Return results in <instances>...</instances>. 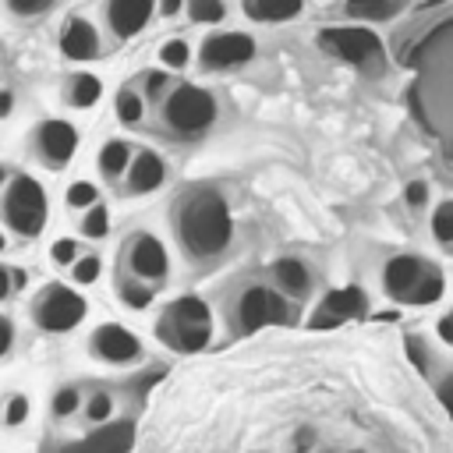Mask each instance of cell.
<instances>
[{
  "instance_id": "cell-1",
  "label": "cell",
  "mask_w": 453,
  "mask_h": 453,
  "mask_svg": "<svg viewBox=\"0 0 453 453\" xmlns=\"http://www.w3.org/2000/svg\"><path fill=\"white\" fill-rule=\"evenodd\" d=\"M173 234L191 258H216L234 237L226 198L216 188H191L173 205Z\"/></svg>"
},
{
  "instance_id": "cell-2",
  "label": "cell",
  "mask_w": 453,
  "mask_h": 453,
  "mask_svg": "<svg viewBox=\"0 0 453 453\" xmlns=\"http://www.w3.org/2000/svg\"><path fill=\"white\" fill-rule=\"evenodd\" d=\"M156 333L166 347L180 354H195L212 340V311L202 297L184 294L163 311V319L156 322Z\"/></svg>"
},
{
  "instance_id": "cell-3",
  "label": "cell",
  "mask_w": 453,
  "mask_h": 453,
  "mask_svg": "<svg viewBox=\"0 0 453 453\" xmlns=\"http://www.w3.org/2000/svg\"><path fill=\"white\" fill-rule=\"evenodd\" d=\"M319 46L326 53H333L343 64H354L357 71L379 74L386 71V46L382 39L365 28V25H343V28H322L319 32Z\"/></svg>"
},
{
  "instance_id": "cell-4",
  "label": "cell",
  "mask_w": 453,
  "mask_h": 453,
  "mask_svg": "<svg viewBox=\"0 0 453 453\" xmlns=\"http://www.w3.org/2000/svg\"><path fill=\"white\" fill-rule=\"evenodd\" d=\"M46 216H50V202H46L42 184L28 173L11 177V184L4 188V219L14 226V234L21 237L42 234Z\"/></svg>"
},
{
  "instance_id": "cell-5",
  "label": "cell",
  "mask_w": 453,
  "mask_h": 453,
  "mask_svg": "<svg viewBox=\"0 0 453 453\" xmlns=\"http://www.w3.org/2000/svg\"><path fill=\"white\" fill-rule=\"evenodd\" d=\"M294 315H290L287 297L269 283H251L234 301V329L237 333H255L262 326H283Z\"/></svg>"
},
{
  "instance_id": "cell-6",
  "label": "cell",
  "mask_w": 453,
  "mask_h": 453,
  "mask_svg": "<svg viewBox=\"0 0 453 453\" xmlns=\"http://www.w3.org/2000/svg\"><path fill=\"white\" fill-rule=\"evenodd\" d=\"M163 120L177 134H198L216 120V99L202 85H173L163 103Z\"/></svg>"
},
{
  "instance_id": "cell-7",
  "label": "cell",
  "mask_w": 453,
  "mask_h": 453,
  "mask_svg": "<svg viewBox=\"0 0 453 453\" xmlns=\"http://www.w3.org/2000/svg\"><path fill=\"white\" fill-rule=\"evenodd\" d=\"M88 304L67 283H46L32 301V322L42 333H71L85 319Z\"/></svg>"
},
{
  "instance_id": "cell-8",
  "label": "cell",
  "mask_w": 453,
  "mask_h": 453,
  "mask_svg": "<svg viewBox=\"0 0 453 453\" xmlns=\"http://www.w3.org/2000/svg\"><path fill=\"white\" fill-rule=\"evenodd\" d=\"M124 262H127L131 276L142 280V283H149V287L152 283H163L166 273H170V255H166L163 241L152 237V234H145V230H138V234H131L124 241Z\"/></svg>"
},
{
  "instance_id": "cell-9",
  "label": "cell",
  "mask_w": 453,
  "mask_h": 453,
  "mask_svg": "<svg viewBox=\"0 0 453 453\" xmlns=\"http://www.w3.org/2000/svg\"><path fill=\"white\" fill-rule=\"evenodd\" d=\"M202 67L205 71H226L237 64H248L255 57V39L248 32H216L202 39Z\"/></svg>"
},
{
  "instance_id": "cell-10",
  "label": "cell",
  "mask_w": 453,
  "mask_h": 453,
  "mask_svg": "<svg viewBox=\"0 0 453 453\" xmlns=\"http://www.w3.org/2000/svg\"><path fill=\"white\" fill-rule=\"evenodd\" d=\"M88 350H92V357H99L106 365H131L142 357V340L127 326L106 322L88 336Z\"/></svg>"
},
{
  "instance_id": "cell-11",
  "label": "cell",
  "mask_w": 453,
  "mask_h": 453,
  "mask_svg": "<svg viewBox=\"0 0 453 453\" xmlns=\"http://www.w3.org/2000/svg\"><path fill=\"white\" fill-rule=\"evenodd\" d=\"M361 315H368V294L361 287H340L322 297V304L311 315V329H333V326H340L347 319H361Z\"/></svg>"
},
{
  "instance_id": "cell-12",
  "label": "cell",
  "mask_w": 453,
  "mask_h": 453,
  "mask_svg": "<svg viewBox=\"0 0 453 453\" xmlns=\"http://www.w3.org/2000/svg\"><path fill=\"white\" fill-rule=\"evenodd\" d=\"M35 149H39V159L46 166L60 170L78 152V127L67 124V120H42L39 131H35Z\"/></svg>"
},
{
  "instance_id": "cell-13",
  "label": "cell",
  "mask_w": 453,
  "mask_h": 453,
  "mask_svg": "<svg viewBox=\"0 0 453 453\" xmlns=\"http://www.w3.org/2000/svg\"><path fill=\"white\" fill-rule=\"evenodd\" d=\"M428 262L418 258V255H393L386 265H382V283H386V294L396 297V301H407L414 294V287L421 283Z\"/></svg>"
},
{
  "instance_id": "cell-14",
  "label": "cell",
  "mask_w": 453,
  "mask_h": 453,
  "mask_svg": "<svg viewBox=\"0 0 453 453\" xmlns=\"http://www.w3.org/2000/svg\"><path fill=\"white\" fill-rule=\"evenodd\" d=\"M156 14V4L149 0H110L106 4V25L113 28L117 39H134L149 18Z\"/></svg>"
},
{
  "instance_id": "cell-15",
  "label": "cell",
  "mask_w": 453,
  "mask_h": 453,
  "mask_svg": "<svg viewBox=\"0 0 453 453\" xmlns=\"http://www.w3.org/2000/svg\"><path fill=\"white\" fill-rule=\"evenodd\" d=\"M60 50L67 60H96L99 57V32L88 18L71 14L60 25Z\"/></svg>"
},
{
  "instance_id": "cell-16",
  "label": "cell",
  "mask_w": 453,
  "mask_h": 453,
  "mask_svg": "<svg viewBox=\"0 0 453 453\" xmlns=\"http://www.w3.org/2000/svg\"><path fill=\"white\" fill-rule=\"evenodd\" d=\"M163 180H166V163H163V156H156L152 149L134 152V159H131V166H127V173H124V188H127L131 195H149V191H159Z\"/></svg>"
},
{
  "instance_id": "cell-17",
  "label": "cell",
  "mask_w": 453,
  "mask_h": 453,
  "mask_svg": "<svg viewBox=\"0 0 453 453\" xmlns=\"http://www.w3.org/2000/svg\"><path fill=\"white\" fill-rule=\"evenodd\" d=\"M269 273H273V287L283 297H297L301 301L311 290V273H308V265L301 258H276Z\"/></svg>"
},
{
  "instance_id": "cell-18",
  "label": "cell",
  "mask_w": 453,
  "mask_h": 453,
  "mask_svg": "<svg viewBox=\"0 0 453 453\" xmlns=\"http://www.w3.org/2000/svg\"><path fill=\"white\" fill-rule=\"evenodd\" d=\"M131 159H134V152H131V145L124 138H106L99 145V156H96V163H99V170H103L106 180H120L127 173Z\"/></svg>"
},
{
  "instance_id": "cell-19",
  "label": "cell",
  "mask_w": 453,
  "mask_h": 453,
  "mask_svg": "<svg viewBox=\"0 0 453 453\" xmlns=\"http://www.w3.org/2000/svg\"><path fill=\"white\" fill-rule=\"evenodd\" d=\"M64 99L74 110H88V106H96L103 99V81L96 74H88V71H78V74H71V81L64 88Z\"/></svg>"
},
{
  "instance_id": "cell-20",
  "label": "cell",
  "mask_w": 453,
  "mask_h": 453,
  "mask_svg": "<svg viewBox=\"0 0 453 453\" xmlns=\"http://www.w3.org/2000/svg\"><path fill=\"white\" fill-rule=\"evenodd\" d=\"M304 11L301 0H244V14L251 21H290Z\"/></svg>"
},
{
  "instance_id": "cell-21",
  "label": "cell",
  "mask_w": 453,
  "mask_h": 453,
  "mask_svg": "<svg viewBox=\"0 0 453 453\" xmlns=\"http://www.w3.org/2000/svg\"><path fill=\"white\" fill-rule=\"evenodd\" d=\"M343 11H347L354 21H389V18L403 14L407 7H403L400 0H350Z\"/></svg>"
},
{
  "instance_id": "cell-22",
  "label": "cell",
  "mask_w": 453,
  "mask_h": 453,
  "mask_svg": "<svg viewBox=\"0 0 453 453\" xmlns=\"http://www.w3.org/2000/svg\"><path fill=\"white\" fill-rule=\"evenodd\" d=\"M113 106H117V120L120 124H138L142 117H145V96L134 88V85H124L120 92H117V99H113Z\"/></svg>"
},
{
  "instance_id": "cell-23",
  "label": "cell",
  "mask_w": 453,
  "mask_h": 453,
  "mask_svg": "<svg viewBox=\"0 0 453 453\" xmlns=\"http://www.w3.org/2000/svg\"><path fill=\"white\" fill-rule=\"evenodd\" d=\"M442 290H446L442 273H439L435 265H428V269H425V276H421V283H418V287H414V294L407 297V304H435V301L442 297Z\"/></svg>"
},
{
  "instance_id": "cell-24",
  "label": "cell",
  "mask_w": 453,
  "mask_h": 453,
  "mask_svg": "<svg viewBox=\"0 0 453 453\" xmlns=\"http://www.w3.org/2000/svg\"><path fill=\"white\" fill-rule=\"evenodd\" d=\"M184 11H188V18L195 25H219L226 18V4L223 0H188Z\"/></svg>"
},
{
  "instance_id": "cell-25",
  "label": "cell",
  "mask_w": 453,
  "mask_h": 453,
  "mask_svg": "<svg viewBox=\"0 0 453 453\" xmlns=\"http://www.w3.org/2000/svg\"><path fill=\"white\" fill-rule=\"evenodd\" d=\"M152 297H156V290H152L149 283H142V280H134V276H124V280H120V301H124L127 308L142 311V308L152 304Z\"/></svg>"
},
{
  "instance_id": "cell-26",
  "label": "cell",
  "mask_w": 453,
  "mask_h": 453,
  "mask_svg": "<svg viewBox=\"0 0 453 453\" xmlns=\"http://www.w3.org/2000/svg\"><path fill=\"white\" fill-rule=\"evenodd\" d=\"M64 202H67V209H92V205H99V191H96V184L92 180H71L67 184V191H64Z\"/></svg>"
},
{
  "instance_id": "cell-27",
  "label": "cell",
  "mask_w": 453,
  "mask_h": 453,
  "mask_svg": "<svg viewBox=\"0 0 453 453\" xmlns=\"http://www.w3.org/2000/svg\"><path fill=\"white\" fill-rule=\"evenodd\" d=\"M159 60H163V67H170V71H184V67L191 64V46H188L184 39H166V42L159 46Z\"/></svg>"
},
{
  "instance_id": "cell-28",
  "label": "cell",
  "mask_w": 453,
  "mask_h": 453,
  "mask_svg": "<svg viewBox=\"0 0 453 453\" xmlns=\"http://www.w3.org/2000/svg\"><path fill=\"white\" fill-rule=\"evenodd\" d=\"M106 234H110V212H106V205H92V209L81 216V237L103 241Z\"/></svg>"
},
{
  "instance_id": "cell-29",
  "label": "cell",
  "mask_w": 453,
  "mask_h": 453,
  "mask_svg": "<svg viewBox=\"0 0 453 453\" xmlns=\"http://www.w3.org/2000/svg\"><path fill=\"white\" fill-rule=\"evenodd\" d=\"M78 407H81V393H78V386H60V389L53 393V400H50L53 418H71V414H78Z\"/></svg>"
},
{
  "instance_id": "cell-30",
  "label": "cell",
  "mask_w": 453,
  "mask_h": 453,
  "mask_svg": "<svg viewBox=\"0 0 453 453\" xmlns=\"http://www.w3.org/2000/svg\"><path fill=\"white\" fill-rule=\"evenodd\" d=\"M432 237L439 244H453V198L439 202V209L432 212Z\"/></svg>"
},
{
  "instance_id": "cell-31",
  "label": "cell",
  "mask_w": 453,
  "mask_h": 453,
  "mask_svg": "<svg viewBox=\"0 0 453 453\" xmlns=\"http://www.w3.org/2000/svg\"><path fill=\"white\" fill-rule=\"evenodd\" d=\"M85 418H88L92 425L110 421V418H113V396H110L106 389H96V393L88 396V403H85Z\"/></svg>"
},
{
  "instance_id": "cell-32",
  "label": "cell",
  "mask_w": 453,
  "mask_h": 453,
  "mask_svg": "<svg viewBox=\"0 0 453 453\" xmlns=\"http://www.w3.org/2000/svg\"><path fill=\"white\" fill-rule=\"evenodd\" d=\"M99 273H103V262H99V255H92V251H81V258L71 265V280H74V283H96Z\"/></svg>"
},
{
  "instance_id": "cell-33",
  "label": "cell",
  "mask_w": 453,
  "mask_h": 453,
  "mask_svg": "<svg viewBox=\"0 0 453 453\" xmlns=\"http://www.w3.org/2000/svg\"><path fill=\"white\" fill-rule=\"evenodd\" d=\"M28 411H32L28 396H25V393H11L7 403H4V425H7V428L25 425V421H28Z\"/></svg>"
},
{
  "instance_id": "cell-34",
  "label": "cell",
  "mask_w": 453,
  "mask_h": 453,
  "mask_svg": "<svg viewBox=\"0 0 453 453\" xmlns=\"http://www.w3.org/2000/svg\"><path fill=\"white\" fill-rule=\"evenodd\" d=\"M53 7V0H7V11L14 18H39Z\"/></svg>"
},
{
  "instance_id": "cell-35",
  "label": "cell",
  "mask_w": 453,
  "mask_h": 453,
  "mask_svg": "<svg viewBox=\"0 0 453 453\" xmlns=\"http://www.w3.org/2000/svg\"><path fill=\"white\" fill-rule=\"evenodd\" d=\"M50 255H53V262H57V265H74V262L81 258V251H78V241H71V237H60V241H53Z\"/></svg>"
},
{
  "instance_id": "cell-36",
  "label": "cell",
  "mask_w": 453,
  "mask_h": 453,
  "mask_svg": "<svg viewBox=\"0 0 453 453\" xmlns=\"http://www.w3.org/2000/svg\"><path fill=\"white\" fill-rule=\"evenodd\" d=\"M173 92V81L166 78V74H145V99H163L166 103V96Z\"/></svg>"
},
{
  "instance_id": "cell-37",
  "label": "cell",
  "mask_w": 453,
  "mask_h": 453,
  "mask_svg": "<svg viewBox=\"0 0 453 453\" xmlns=\"http://www.w3.org/2000/svg\"><path fill=\"white\" fill-rule=\"evenodd\" d=\"M403 198H407L411 209H421V205L428 202V184H425V180H411V184L403 188Z\"/></svg>"
},
{
  "instance_id": "cell-38",
  "label": "cell",
  "mask_w": 453,
  "mask_h": 453,
  "mask_svg": "<svg viewBox=\"0 0 453 453\" xmlns=\"http://www.w3.org/2000/svg\"><path fill=\"white\" fill-rule=\"evenodd\" d=\"M407 357L418 365V372H428V354H425V347H421V336H407Z\"/></svg>"
},
{
  "instance_id": "cell-39",
  "label": "cell",
  "mask_w": 453,
  "mask_h": 453,
  "mask_svg": "<svg viewBox=\"0 0 453 453\" xmlns=\"http://www.w3.org/2000/svg\"><path fill=\"white\" fill-rule=\"evenodd\" d=\"M11 347H14V322L7 315H0V357H7Z\"/></svg>"
},
{
  "instance_id": "cell-40",
  "label": "cell",
  "mask_w": 453,
  "mask_h": 453,
  "mask_svg": "<svg viewBox=\"0 0 453 453\" xmlns=\"http://www.w3.org/2000/svg\"><path fill=\"white\" fill-rule=\"evenodd\" d=\"M439 400H442V407H446L449 418H453V375H446V379L439 382Z\"/></svg>"
},
{
  "instance_id": "cell-41",
  "label": "cell",
  "mask_w": 453,
  "mask_h": 453,
  "mask_svg": "<svg viewBox=\"0 0 453 453\" xmlns=\"http://www.w3.org/2000/svg\"><path fill=\"white\" fill-rule=\"evenodd\" d=\"M11 110H14V92L11 88H0V120L11 117Z\"/></svg>"
},
{
  "instance_id": "cell-42",
  "label": "cell",
  "mask_w": 453,
  "mask_h": 453,
  "mask_svg": "<svg viewBox=\"0 0 453 453\" xmlns=\"http://www.w3.org/2000/svg\"><path fill=\"white\" fill-rule=\"evenodd\" d=\"M439 336H442V340H446V343H453V311H449V315H442V319H439Z\"/></svg>"
},
{
  "instance_id": "cell-43",
  "label": "cell",
  "mask_w": 453,
  "mask_h": 453,
  "mask_svg": "<svg viewBox=\"0 0 453 453\" xmlns=\"http://www.w3.org/2000/svg\"><path fill=\"white\" fill-rule=\"evenodd\" d=\"M156 11H159V14H166V18H173V14H180V11H184V4H180V0H163Z\"/></svg>"
},
{
  "instance_id": "cell-44",
  "label": "cell",
  "mask_w": 453,
  "mask_h": 453,
  "mask_svg": "<svg viewBox=\"0 0 453 453\" xmlns=\"http://www.w3.org/2000/svg\"><path fill=\"white\" fill-rule=\"evenodd\" d=\"M14 287H11V269L7 265H0V301H7V294H11Z\"/></svg>"
},
{
  "instance_id": "cell-45",
  "label": "cell",
  "mask_w": 453,
  "mask_h": 453,
  "mask_svg": "<svg viewBox=\"0 0 453 453\" xmlns=\"http://www.w3.org/2000/svg\"><path fill=\"white\" fill-rule=\"evenodd\" d=\"M25 280H28V273H25V269H11V287H14V290H21V287H25Z\"/></svg>"
},
{
  "instance_id": "cell-46",
  "label": "cell",
  "mask_w": 453,
  "mask_h": 453,
  "mask_svg": "<svg viewBox=\"0 0 453 453\" xmlns=\"http://www.w3.org/2000/svg\"><path fill=\"white\" fill-rule=\"evenodd\" d=\"M7 184H11V180H7V170L0 166V188H7Z\"/></svg>"
},
{
  "instance_id": "cell-47",
  "label": "cell",
  "mask_w": 453,
  "mask_h": 453,
  "mask_svg": "<svg viewBox=\"0 0 453 453\" xmlns=\"http://www.w3.org/2000/svg\"><path fill=\"white\" fill-rule=\"evenodd\" d=\"M4 248H7V241H4V234H0V251H4Z\"/></svg>"
}]
</instances>
